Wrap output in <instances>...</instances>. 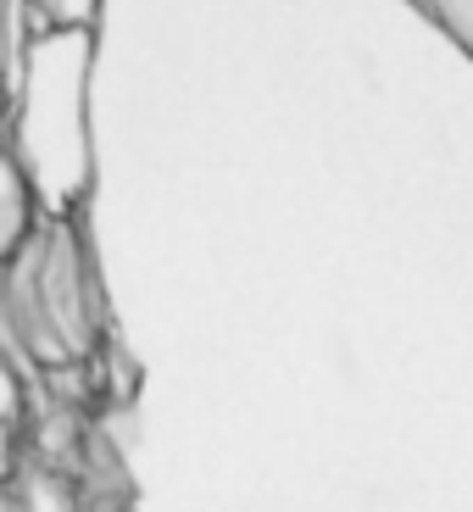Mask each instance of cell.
Masks as SVG:
<instances>
[{"label":"cell","mask_w":473,"mask_h":512,"mask_svg":"<svg viewBox=\"0 0 473 512\" xmlns=\"http://www.w3.org/2000/svg\"><path fill=\"white\" fill-rule=\"evenodd\" d=\"M6 340L45 373H78L101 357L106 307L73 218H39L6 251Z\"/></svg>","instance_id":"cell-1"},{"label":"cell","mask_w":473,"mask_h":512,"mask_svg":"<svg viewBox=\"0 0 473 512\" xmlns=\"http://www.w3.org/2000/svg\"><path fill=\"white\" fill-rule=\"evenodd\" d=\"M423 6H429V17L473 56V0H423Z\"/></svg>","instance_id":"cell-2"}]
</instances>
